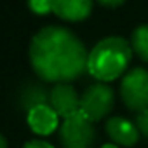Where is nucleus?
<instances>
[{
  "label": "nucleus",
  "instance_id": "obj_1",
  "mask_svg": "<svg viewBox=\"0 0 148 148\" xmlns=\"http://www.w3.org/2000/svg\"><path fill=\"white\" fill-rule=\"evenodd\" d=\"M89 52L82 40L64 26H44L32 38L30 61L35 73L56 84H68L87 70Z\"/></svg>",
  "mask_w": 148,
  "mask_h": 148
},
{
  "label": "nucleus",
  "instance_id": "obj_2",
  "mask_svg": "<svg viewBox=\"0 0 148 148\" xmlns=\"http://www.w3.org/2000/svg\"><path fill=\"white\" fill-rule=\"evenodd\" d=\"M131 58L132 47L125 38L117 35L106 37L89 51L87 71L99 82H110L127 70Z\"/></svg>",
  "mask_w": 148,
  "mask_h": 148
},
{
  "label": "nucleus",
  "instance_id": "obj_3",
  "mask_svg": "<svg viewBox=\"0 0 148 148\" xmlns=\"http://www.w3.org/2000/svg\"><path fill=\"white\" fill-rule=\"evenodd\" d=\"M59 139L63 148H92L96 131L92 122L82 112H77L63 120L59 127Z\"/></svg>",
  "mask_w": 148,
  "mask_h": 148
},
{
  "label": "nucleus",
  "instance_id": "obj_4",
  "mask_svg": "<svg viewBox=\"0 0 148 148\" xmlns=\"http://www.w3.org/2000/svg\"><path fill=\"white\" fill-rule=\"evenodd\" d=\"M120 96L129 110L136 113L148 110V70L134 68L127 71L120 84Z\"/></svg>",
  "mask_w": 148,
  "mask_h": 148
},
{
  "label": "nucleus",
  "instance_id": "obj_5",
  "mask_svg": "<svg viewBox=\"0 0 148 148\" xmlns=\"http://www.w3.org/2000/svg\"><path fill=\"white\" fill-rule=\"evenodd\" d=\"M115 105V94L110 86L98 82L89 86L80 96V112L91 120L98 122L105 119Z\"/></svg>",
  "mask_w": 148,
  "mask_h": 148
},
{
  "label": "nucleus",
  "instance_id": "obj_6",
  "mask_svg": "<svg viewBox=\"0 0 148 148\" xmlns=\"http://www.w3.org/2000/svg\"><path fill=\"white\" fill-rule=\"evenodd\" d=\"M49 105L63 119L80 112V98L70 84H56L51 89Z\"/></svg>",
  "mask_w": 148,
  "mask_h": 148
},
{
  "label": "nucleus",
  "instance_id": "obj_7",
  "mask_svg": "<svg viewBox=\"0 0 148 148\" xmlns=\"http://www.w3.org/2000/svg\"><path fill=\"white\" fill-rule=\"evenodd\" d=\"M106 134L113 141V145L120 146H134L139 139L138 127L134 122L124 119V117H112L106 122Z\"/></svg>",
  "mask_w": 148,
  "mask_h": 148
},
{
  "label": "nucleus",
  "instance_id": "obj_8",
  "mask_svg": "<svg viewBox=\"0 0 148 148\" xmlns=\"http://www.w3.org/2000/svg\"><path fill=\"white\" fill-rule=\"evenodd\" d=\"M51 11L66 21H82L92 11V0H51Z\"/></svg>",
  "mask_w": 148,
  "mask_h": 148
},
{
  "label": "nucleus",
  "instance_id": "obj_9",
  "mask_svg": "<svg viewBox=\"0 0 148 148\" xmlns=\"http://www.w3.org/2000/svg\"><path fill=\"white\" fill-rule=\"evenodd\" d=\"M28 125L32 127L33 132L47 136L58 127V113L47 103L35 105L28 112Z\"/></svg>",
  "mask_w": 148,
  "mask_h": 148
},
{
  "label": "nucleus",
  "instance_id": "obj_10",
  "mask_svg": "<svg viewBox=\"0 0 148 148\" xmlns=\"http://www.w3.org/2000/svg\"><path fill=\"white\" fill-rule=\"evenodd\" d=\"M131 47L143 61L148 63V25L138 26L132 32V35H131Z\"/></svg>",
  "mask_w": 148,
  "mask_h": 148
},
{
  "label": "nucleus",
  "instance_id": "obj_11",
  "mask_svg": "<svg viewBox=\"0 0 148 148\" xmlns=\"http://www.w3.org/2000/svg\"><path fill=\"white\" fill-rule=\"evenodd\" d=\"M134 125L138 127V132H139L141 136L148 138V110L136 113V119H134Z\"/></svg>",
  "mask_w": 148,
  "mask_h": 148
},
{
  "label": "nucleus",
  "instance_id": "obj_12",
  "mask_svg": "<svg viewBox=\"0 0 148 148\" xmlns=\"http://www.w3.org/2000/svg\"><path fill=\"white\" fill-rule=\"evenodd\" d=\"M28 5L35 14L51 12V0H28Z\"/></svg>",
  "mask_w": 148,
  "mask_h": 148
},
{
  "label": "nucleus",
  "instance_id": "obj_13",
  "mask_svg": "<svg viewBox=\"0 0 148 148\" xmlns=\"http://www.w3.org/2000/svg\"><path fill=\"white\" fill-rule=\"evenodd\" d=\"M23 148H54V146L51 143H47V141H42V139H32Z\"/></svg>",
  "mask_w": 148,
  "mask_h": 148
},
{
  "label": "nucleus",
  "instance_id": "obj_14",
  "mask_svg": "<svg viewBox=\"0 0 148 148\" xmlns=\"http://www.w3.org/2000/svg\"><path fill=\"white\" fill-rule=\"evenodd\" d=\"M98 2L101 5H105V7H119V5H122L125 2V0H98Z\"/></svg>",
  "mask_w": 148,
  "mask_h": 148
},
{
  "label": "nucleus",
  "instance_id": "obj_15",
  "mask_svg": "<svg viewBox=\"0 0 148 148\" xmlns=\"http://www.w3.org/2000/svg\"><path fill=\"white\" fill-rule=\"evenodd\" d=\"M0 148H7V141H5V138L0 134Z\"/></svg>",
  "mask_w": 148,
  "mask_h": 148
},
{
  "label": "nucleus",
  "instance_id": "obj_16",
  "mask_svg": "<svg viewBox=\"0 0 148 148\" xmlns=\"http://www.w3.org/2000/svg\"><path fill=\"white\" fill-rule=\"evenodd\" d=\"M101 148H119L117 145H113V143H106V145H103Z\"/></svg>",
  "mask_w": 148,
  "mask_h": 148
}]
</instances>
